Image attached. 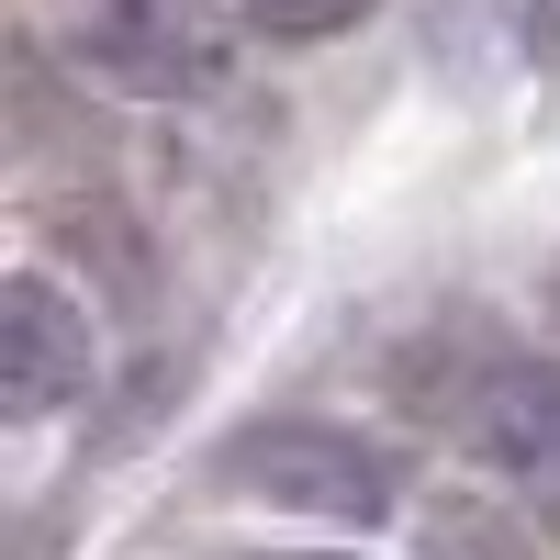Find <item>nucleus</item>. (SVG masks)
<instances>
[{
	"mask_svg": "<svg viewBox=\"0 0 560 560\" xmlns=\"http://www.w3.org/2000/svg\"><path fill=\"white\" fill-rule=\"evenodd\" d=\"M213 482L269 504V516H314V527H382L404 504V471L382 438L337 427V415H247L213 438Z\"/></svg>",
	"mask_w": 560,
	"mask_h": 560,
	"instance_id": "1",
	"label": "nucleus"
},
{
	"mask_svg": "<svg viewBox=\"0 0 560 560\" xmlns=\"http://www.w3.org/2000/svg\"><path fill=\"white\" fill-rule=\"evenodd\" d=\"M68 57L124 102H202L236 68V0H57Z\"/></svg>",
	"mask_w": 560,
	"mask_h": 560,
	"instance_id": "2",
	"label": "nucleus"
},
{
	"mask_svg": "<svg viewBox=\"0 0 560 560\" xmlns=\"http://www.w3.org/2000/svg\"><path fill=\"white\" fill-rule=\"evenodd\" d=\"M90 382H102V337H90V314L68 303V280L12 269L0 280V415H12V427H45V415H68Z\"/></svg>",
	"mask_w": 560,
	"mask_h": 560,
	"instance_id": "3",
	"label": "nucleus"
},
{
	"mask_svg": "<svg viewBox=\"0 0 560 560\" xmlns=\"http://www.w3.org/2000/svg\"><path fill=\"white\" fill-rule=\"evenodd\" d=\"M527 45H538V57H560V0H527Z\"/></svg>",
	"mask_w": 560,
	"mask_h": 560,
	"instance_id": "7",
	"label": "nucleus"
},
{
	"mask_svg": "<svg viewBox=\"0 0 560 560\" xmlns=\"http://www.w3.org/2000/svg\"><path fill=\"white\" fill-rule=\"evenodd\" d=\"M236 12H247L258 34H280V45H325V34L370 23V12H382V0H236Z\"/></svg>",
	"mask_w": 560,
	"mask_h": 560,
	"instance_id": "6",
	"label": "nucleus"
},
{
	"mask_svg": "<svg viewBox=\"0 0 560 560\" xmlns=\"http://www.w3.org/2000/svg\"><path fill=\"white\" fill-rule=\"evenodd\" d=\"M427 560H538V549H527V527H504L493 504H448L427 527Z\"/></svg>",
	"mask_w": 560,
	"mask_h": 560,
	"instance_id": "5",
	"label": "nucleus"
},
{
	"mask_svg": "<svg viewBox=\"0 0 560 560\" xmlns=\"http://www.w3.org/2000/svg\"><path fill=\"white\" fill-rule=\"evenodd\" d=\"M258 560H359V549H258Z\"/></svg>",
	"mask_w": 560,
	"mask_h": 560,
	"instance_id": "8",
	"label": "nucleus"
},
{
	"mask_svg": "<svg viewBox=\"0 0 560 560\" xmlns=\"http://www.w3.org/2000/svg\"><path fill=\"white\" fill-rule=\"evenodd\" d=\"M471 459L516 493H560V359H504L471 393Z\"/></svg>",
	"mask_w": 560,
	"mask_h": 560,
	"instance_id": "4",
	"label": "nucleus"
}]
</instances>
